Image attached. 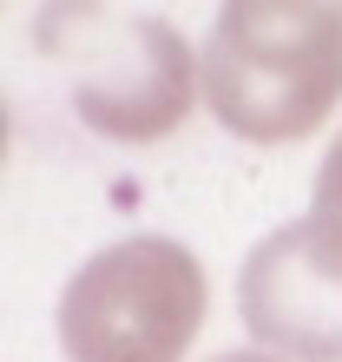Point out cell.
Returning a JSON list of instances; mask_svg holds the SVG:
<instances>
[{
    "mask_svg": "<svg viewBox=\"0 0 342 362\" xmlns=\"http://www.w3.org/2000/svg\"><path fill=\"white\" fill-rule=\"evenodd\" d=\"M204 105L250 145L309 139L342 105V0H230L204 40Z\"/></svg>",
    "mask_w": 342,
    "mask_h": 362,
    "instance_id": "cell-1",
    "label": "cell"
},
{
    "mask_svg": "<svg viewBox=\"0 0 342 362\" xmlns=\"http://www.w3.org/2000/svg\"><path fill=\"white\" fill-rule=\"evenodd\" d=\"M47 47L73 79L79 119L105 139L152 145L178 132L191 99L204 93V53L184 47V33L138 7H47L33 20Z\"/></svg>",
    "mask_w": 342,
    "mask_h": 362,
    "instance_id": "cell-2",
    "label": "cell"
},
{
    "mask_svg": "<svg viewBox=\"0 0 342 362\" xmlns=\"http://www.w3.org/2000/svg\"><path fill=\"white\" fill-rule=\"evenodd\" d=\"M204 310V264L178 238H125L73 270L59 296V349L66 362H184Z\"/></svg>",
    "mask_w": 342,
    "mask_h": 362,
    "instance_id": "cell-3",
    "label": "cell"
},
{
    "mask_svg": "<svg viewBox=\"0 0 342 362\" xmlns=\"http://www.w3.org/2000/svg\"><path fill=\"white\" fill-rule=\"evenodd\" d=\"M237 316L283 362H342V230L296 218L244 257Z\"/></svg>",
    "mask_w": 342,
    "mask_h": 362,
    "instance_id": "cell-4",
    "label": "cell"
},
{
    "mask_svg": "<svg viewBox=\"0 0 342 362\" xmlns=\"http://www.w3.org/2000/svg\"><path fill=\"white\" fill-rule=\"evenodd\" d=\"M309 218H323L329 230H342V132H336V145L323 152V165H316V198H309Z\"/></svg>",
    "mask_w": 342,
    "mask_h": 362,
    "instance_id": "cell-5",
    "label": "cell"
},
{
    "mask_svg": "<svg viewBox=\"0 0 342 362\" xmlns=\"http://www.w3.org/2000/svg\"><path fill=\"white\" fill-rule=\"evenodd\" d=\"M211 362H283V356H270V349H224V356H211Z\"/></svg>",
    "mask_w": 342,
    "mask_h": 362,
    "instance_id": "cell-6",
    "label": "cell"
}]
</instances>
